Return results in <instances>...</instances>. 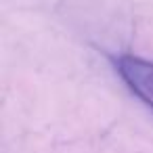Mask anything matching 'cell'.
<instances>
[{
    "mask_svg": "<svg viewBox=\"0 0 153 153\" xmlns=\"http://www.w3.org/2000/svg\"><path fill=\"white\" fill-rule=\"evenodd\" d=\"M115 69L126 86L153 109V61L134 55H122L115 59Z\"/></svg>",
    "mask_w": 153,
    "mask_h": 153,
    "instance_id": "1",
    "label": "cell"
}]
</instances>
